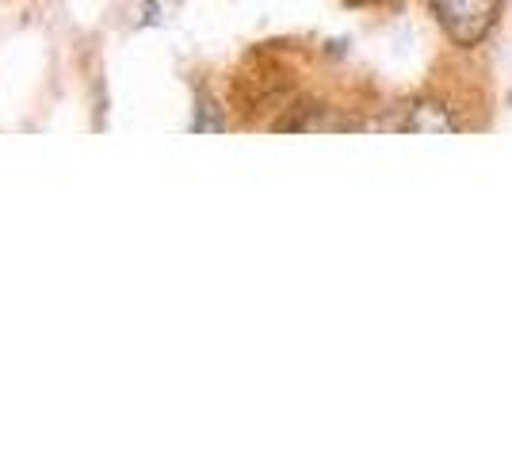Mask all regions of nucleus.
<instances>
[{
    "instance_id": "nucleus-1",
    "label": "nucleus",
    "mask_w": 512,
    "mask_h": 459,
    "mask_svg": "<svg viewBox=\"0 0 512 459\" xmlns=\"http://www.w3.org/2000/svg\"><path fill=\"white\" fill-rule=\"evenodd\" d=\"M432 8H436L451 43L478 46L497 23L501 0H432Z\"/></svg>"
},
{
    "instance_id": "nucleus-2",
    "label": "nucleus",
    "mask_w": 512,
    "mask_h": 459,
    "mask_svg": "<svg viewBox=\"0 0 512 459\" xmlns=\"http://www.w3.org/2000/svg\"><path fill=\"white\" fill-rule=\"evenodd\" d=\"M459 127L455 119H451V111L444 104H436V100H421V104H413L406 115V123H402V131H417V134H451Z\"/></svg>"
},
{
    "instance_id": "nucleus-3",
    "label": "nucleus",
    "mask_w": 512,
    "mask_h": 459,
    "mask_svg": "<svg viewBox=\"0 0 512 459\" xmlns=\"http://www.w3.org/2000/svg\"><path fill=\"white\" fill-rule=\"evenodd\" d=\"M192 131H226V123L214 115L211 104H199V115L192 119Z\"/></svg>"
}]
</instances>
